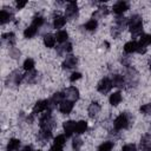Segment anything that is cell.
Listing matches in <instances>:
<instances>
[{
	"instance_id": "1",
	"label": "cell",
	"mask_w": 151,
	"mask_h": 151,
	"mask_svg": "<svg viewBox=\"0 0 151 151\" xmlns=\"http://www.w3.org/2000/svg\"><path fill=\"white\" fill-rule=\"evenodd\" d=\"M127 25L130 27V32L132 34L133 38H137V37H142V33H143V22H142V18L137 14L132 15L129 21H127Z\"/></svg>"
},
{
	"instance_id": "40",
	"label": "cell",
	"mask_w": 151,
	"mask_h": 151,
	"mask_svg": "<svg viewBox=\"0 0 151 151\" xmlns=\"http://www.w3.org/2000/svg\"><path fill=\"white\" fill-rule=\"evenodd\" d=\"M19 151H32V147H31L29 145H26V146H24L22 149H20Z\"/></svg>"
},
{
	"instance_id": "34",
	"label": "cell",
	"mask_w": 151,
	"mask_h": 151,
	"mask_svg": "<svg viewBox=\"0 0 151 151\" xmlns=\"http://www.w3.org/2000/svg\"><path fill=\"white\" fill-rule=\"evenodd\" d=\"M140 111L144 112L145 114H151V103H150V104H146V105H144V106H142V107H140Z\"/></svg>"
},
{
	"instance_id": "13",
	"label": "cell",
	"mask_w": 151,
	"mask_h": 151,
	"mask_svg": "<svg viewBox=\"0 0 151 151\" xmlns=\"http://www.w3.org/2000/svg\"><path fill=\"white\" fill-rule=\"evenodd\" d=\"M65 24H66V18L63 15H57L53 20V27L54 28H61L65 26Z\"/></svg>"
},
{
	"instance_id": "17",
	"label": "cell",
	"mask_w": 151,
	"mask_h": 151,
	"mask_svg": "<svg viewBox=\"0 0 151 151\" xmlns=\"http://www.w3.org/2000/svg\"><path fill=\"white\" fill-rule=\"evenodd\" d=\"M86 129H87V123H86L85 120H80V122H78V123L76 124V130H74V132H76L77 134H81V133H84V132L86 131Z\"/></svg>"
},
{
	"instance_id": "28",
	"label": "cell",
	"mask_w": 151,
	"mask_h": 151,
	"mask_svg": "<svg viewBox=\"0 0 151 151\" xmlns=\"http://www.w3.org/2000/svg\"><path fill=\"white\" fill-rule=\"evenodd\" d=\"M113 147V143L112 142H104L103 144L99 145L98 151H111Z\"/></svg>"
},
{
	"instance_id": "9",
	"label": "cell",
	"mask_w": 151,
	"mask_h": 151,
	"mask_svg": "<svg viewBox=\"0 0 151 151\" xmlns=\"http://www.w3.org/2000/svg\"><path fill=\"white\" fill-rule=\"evenodd\" d=\"M63 127H64V131H65V136H66V137H71L72 133H73L74 130H76V122H73V120H67V122L64 123Z\"/></svg>"
},
{
	"instance_id": "35",
	"label": "cell",
	"mask_w": 151,
	"mask_h": 151,
	"mask_svg": "<svg viewBox=\"0 0 151 151\" xmlns=\"http://www.w3.org/2000/svg\"><path fill=\"white\" fill-rule=\"evenodd\" d=\"M81 145H83L81 139H79V138H74V139H73V149L78 150V149H79Z\"/></svg>"
},
{
	"instance_id": "8",
	"label": "cell",
	"mask_w": 151,
	"mask_h": 151,
	"mask_svg": "<svg viewBox=\"0 0 151 151\" xmlns=\"http://www.w3.org/2000/svg\"><path fill=\"white\" fill-rule=\"evenodd\" d=\"M48 105H50V101L48 100H39L34 105V107H33V113L37 114V113H40V112L46 111V109L48 107Z\"/></svg>"
},
{
	"instance_id": "29",
	"label": "cell",
	"mask_w": 151,
	"mask_h": 151,
	"mask_svg": "<svg viewBox=\"0 0 151 151\" xmlns=\"http://www.w3.org/2000/svg\"><path fill=\"white\" fill-rule=\"evenodd\" d=\"M24 70H26V71H32L33 70V67H34V61H33V59H31V58H28V59H26L25 61H24Z\"/></svg>"
},
{
	"instance_id": "37",
	"label": "cell",
	"mask_w": 151,
	"mask_h": 151,
	"mask_svg": "<svg viewBox=\"0 0 151 151\" xmlns=\"http://www.w3.org/2000/svg\"><path fill=\"white\" fill-rule=\"evenodd\" d=\"M26 4H27L26 1H18V2H17V8H18V9H21L22 7L26 6Z\"/></svg>"
},
{
	"instance_id": "14",
	"label": "cell",
	"mask_w": 151,
	"mask_h": 151,
	"mask_svg": "<svg viewBox=\"0 0 151 151\" xmlns=\"http://www.w3.org/2000/svg\"><path fill=\"white\" fill-rule=\"evenodd\" d=\"M111 81H112V86H114V87H123L124 84H125L124 78L122 76H119V74H114L112 77V80Z\"/></svg>"
},
{
	"instance_id": "20",
	"label": "cell",
	"mask_w": 151,
	"mask_h": 151,
	"mask_svg": "<svg viewBox=\"0 0 151 151\" xmlns=\"http://www.w3.org/2000/svg\"><path fill=\"white\" fill-rule=\"evenodd\" d=\"M37 78H38V72H35V71H28V73H26V74H24V79L27 81V83H34L35 80H37Z\"/></svg>"
},
{
	"instance_id": "26",
	"label": "cell",
	"mask_w": 151,
	"mask_h": 151,
	"mask_svg": "<svg viewBox=\"0 0 151 151\" xmlns=\"http://www.w3.org/2000/svg\"><path fill=\"white\" fill-rule=\"evenodd\" d=\"M51 136H52V133H51L50 130H41L40 133H39V139L44 143V142L48 140V139L51 138Z\"/></svg>"
},
{
	"instance_id": "16",
	"label": "cell",
	"mask_w": 151,
	"mask_h": 151,
	"mask_svg": "<svg viewBox=\"0 0 151 151\" xmlns=\"http://www.w3.org/2000/svg\"><path fill=\"white\" fill-rule=\"evenodd\" d=\"M110 104L113 105V106H117L120 101H122V93L120 92H114L110 96Z\"/></svg>"
},
{
	"instance_id": "15",
	"label": "cell",
	"mask_w": 151,
	"mask_h": 151,
	"mask_svg": "<svg viewBox=\"0 0 151 151\" xmlns=\"http://www.w3.org/2000/svg\"><path fill=\"white\" fill-rule=\"evenodd\" d=\"M55 41H57V40H55V37H53V35H51V34H46V35L44 37V44H45V46L48 47V48L54 47Z\"/></svg>"
},
{
	"instance_id": "5",
	"label": "cell",
	"mask_w": 151,
	"mask_h": 151,
	"mask_svg": "<svg viewBox=\"0 0 151 151\" xmlns=\"http://www.w3.org/2000/svg\"><path fill=\"white\" fill-rule=\"evenodd\" d=\"M65 94V98L67 100H71V101H76L79 99V91L78 88H76L74 86H71V87H67L64 92Z\"/></svg>"
},
{
	"instance_id": "11",
	"label": "cell",
	"mask_w": 151,
	"mask_h": 151,
	"mask_svg": "<svg viewBox=\"0 0 151 151\" xmlns=\"http://www.w3.org/2000/svg\"><path fill=\"white\" fill-rule=\"evenodd\" d=\"M77 63H78V60H77L76 57H73V55H67L66 59H65L64 63H63V67H64V68H72V67H74V66L77 65Z\"/></svg>"
},
{
	"instance_id": "21",
	"label": "cell",
	"mask_w": 151,
	"mask_h": 151,
	"mask_svg": "<svg viewBox=\"0 0 151 151\" xmlns=\"http://www.w3.org/2000/svg\"><path fill=\"white\" fill-rule=\"evenodd\" d=\"M19 145H20V140L12 138V139H9V142L7 144V151H15L19 147Z\"/></svg>"
},
{
	"instance_id": "12",
	"label": "cell",
	"mask_w": 151,
	"mask_h": 151,
	"mask_svg": "<svg viewBox=\"0 0 151 151\" xmlns=\"http://www.w3.org/2000/svg\"><path fill=\"white\" fill-rule=\"evenodd\" d=\"M138 50V42L132 40V41H129L124 45V51L126 53H132V52H137Z\"/></svg>"
},
{
	"instance_id": "38",
	"label": "cell",
	"mask_w": 151,
	"mask_h": 151,
	"mask_svg": "<svg viewBox=\"0 0 151 151\" xmlns=\"http://www.w3.org/2000/svg\"><path fill=\"white\" fill-rule=\"evenodd\" d=\"M140 147H142V151H151V144L144 145V146H140Z\"/></svg>"
},
{
	"instance_id": "19",
	"label": "cell",
	"mask_w": 151,
	"mask_h": 151,
	"mask_svg": "<svg viewBox=\"0 0 151 151\" xmlns=\"http://www.w3.org/2000/svg\"><path fill=\"white\" fill-rule=\"evenodd\" d=\"M37 31H38V27H35V26H33V25H31L29 27H27L25 31H24V35H25V38H33L35 34H37Z\"/></svg>"
},
{
	"instance_id": "23",
	"label": "cell",
	"mask_w": 151,
	"mask_h": 151,
	"mask_svg": "<svg viewBox=\"0 0 151 151\" xmlns=\"http://www.w3.org/2000/svg\"><path fill=\"white\" fill-rule=\"evenodd\" d=\"M67 38H68V34H67V32L66 31H59V32H57V34H55V40L58 41V42H65L66 40H67Z\"/></svg>"
},
{
	"instance_id": "18",
	"label": "cell",
	"mask_w": 151,
	"mask_h": 151,
	"mask_svg": "<svg viewBox=\"0 0 151 151\" xmlns=\"http://www.w3.org/2000/svg\"><path fill=\"white\" fill-rule=\"evenodd\" d=\"M99 111H100V105L98 103L93 101V103L90 104V106H88V114H90V117H94Z\"/></svg>"
},
{
	"instance_id": "3",
	"label": "cell",
	"mask_w": 151,
	"mask_h": 151,
	"mask_svg": "<svg viewBox=\"0 0 151 151\" xmlns=\"http://www.w3.org/2000/svg\"><path fill=\"white\" fill-rule=\"evenodd\" d=\"M77 15H78V5L76 1H70L65 11V18L68 20H72L77 18Z\"/></svg>"
},
{
	"instance_id": "39",
	"label": "cell",
	"mask_w": 151,
	"mask_h": 151,
	"mask_svg": "<svg viewBox=\"0 0 151 151\" xmlns=\"http://www.w3.org/2000/svg\"><path fill=\"white\" fill-rule=\"evenodd\" d=\"M51 151H63V149H61V146H57V145H53V146L51 147Z\"/></svg>"
},
{
	"instance_id": "41",
	"label": "cell",
	"mask_w": 151,
	"mask_h": 151,
	"mask_svg": "<svg viewBox=\"0 0 151 151\" xmlns=\"http://www.w3.org/2000/svg\"><path fill=\"white\" fill-rule=\"evenodd\" d=\"M149 66H150V70H151V58L149 59Z\"/></svg>"
},
{
	"instance_id": "4",
	"label": "cell",
	"mask_w": 151,
	"mask_h": 151,
	"mask_svg": "<svg viewBox=\"0 0 151 151\" xmlns=\"http://www.w3.org/2000/svg\"><path fill=\"white\" fill-rule=\"evenodd\" d=\"M114 127L116 130H123V129H126L127 125H129V119H127V116L125 113H120L116 119H114Z\"/></svg>"
},
{
	"instance_id": "7",
	"label": "cell",
	"mask_w": 151,
	"mask_h": 151,
	"mask_svg": "<svg viewBox=\"0 0 151 151\" xmlns=\"http://www.w3.org/2000/svg\"><path fill=\"white\" fill-rule=\"evenodd\" d=\"M112 9H113V12L116 14H123L125 11L129 9V4L125 2V1H118V2H116L113 5V8Z\"/></svg>"
},
{
	"instance_id": "33",
	"label": "cell",
	"mask_w": 151,
	"mask_h": 151,
	"mask_svg": "<svg viewBox=\"0 0 151 151\" xmlns=\"http://www.w3.org/2000/svg\"><path fill=\"white\" fill-rule=\"evenodd\" d=\"M122 151H137V146L134 144H126L122 147Z\"/></svg>"
},
{
	"instance_id": "36",
	"label": "cell",
	"mask_w": 151,
	"mask_h": 151,
	"mask_svg": "<svg viewBox=\"0 0 151 151\" xmlns=\"http://www.w3.org/2000/svg\"><path fill=\"white\" fill-rule=\"evenodd\" d=\"M80 78H81V73L74 72V73H72V76L70 77V80H71V81H76V80H78V79H80Z\"/></svg>"
},
{
	"instance_id": "2",
	"label": "cell",
	"mask_w": 151,
	"mask_h": 151,
	"mask_svg": "<svg viewBox=\"0 0 151 151\" xmlns=\"http://www.w3.org/2000/svg\"><path fill=\"white\" fill-rule=\"evenodd\" d=\"M39 125H40V129H41V130H50V131H51V129H52V126H53V120H52V118H51V112H50V111L45 112V113L41 116L40 122H39Z\"/></svg>"
},
{
	"instance_id": "24",
	"label": "cell",
	"mask_w": 151,
	"mask_h": 151,
	"mask_svg": "<svg viewBox=\"0 0 151 151\" xmlns=\"http://www.w3.org/2000/svg\"><path fill=\"white\" fill-rule=\"evenodd\" d=\"M71 51H72V44H70V42H66V44L58 47V53L59 54H66Z\"/></svg>"
},
{
	"instance_id": "22",
	"label": "cell",
	"mask_w": 151,
	"mask_h": 151,
	"mask_svg": "<svg viewBox=\"0 0 151 151\" xmlns=\"http://www.w3.org/2000/svg\"><path fill=\"white\" fill-rule=\"evenodd\" d=\"M11 19H12V14L9 12H7L6 9H1V12H0V22L1 24H6Z\"/></svg>"
},
{
	"instance_id": "43",
	"label": "cell",
	"mask_w": 151,
	"mask_h": 151,
	"mask_svg": "<svg viewBox=\"0 0 151 151\" xmlns=\"http://www.w3.org/2000/svg\"><path fill=\"white\" fill-rule=\"evenodd\" d=\"M37 151H41V150H37Z\"/></svg>"
},
{
	"instance_id": "31",
	"label": "cell",
	"mask_w": 151,
	"mask_h": 151,
	"mask_svg": "<svg viewBox=\"0 0 151 151\" xmlns=\"http://www.w3.org/2000/svg\"><path fill=\"white\" fill-rule=\"evenodd\" d=\"M14 33H12V32H9V33H5V34H2V40H7V41H9V44H13L14 42Z\"/></svg>"
},
{
	"instance_id": "6",
	"label": "cell",
	"mask_w": 151,
	"mask_h": 151,
	"mask_svg": "<svg viewBox=\"0 0 151 151\" xmlns=\"http://www.w3.org/2000/svg\"><path fill=\"white\" fill-rule=\"evenodd\" d=\"M97 88H98V91H99L100 93H107V92L112 88V81H111L109 78H104V79H101V80L99 81Z\"/></svg>"
},
{
	"instance_id": "25",
	"label": "cell",
	"mask_w": 151,
	"mask_h": 151,
	"mask_svg": "<svg viewBox=\"0 0 151 151\" xmlns=\"http://www.w3.org/2000/svg\"><path fill=\"white\" fill-rule=\"evenodd\" d=\"M64 98H65V94H64V93H61V92H57V93L53 94L51 101H52L53 104H60L61 101H64Z\"/></svg>"
},
{
	"instance_id": "10",
	"label": "cell",
	"mask_w": 151,
	"mask_h": 151,
	"mask_svg": "<svg viewBox=\"0 0 151 151\" xmlns=\"http://www.w3.org/2000/svg\"><path fill=\"white\" fill-rule=\"evenodd\" d=\"M72 109H73V101L67 100V99L64 100V101H61L60 105H59L60 112H61V113H65V114H68V113L72 111Z\"/></svg>"
},
{
	"instance_id": "27",
	"label": "cell",
	"mask_w": 151,
	"mask_h": 151,
	"mask_svg": "<svg viewBox=\"0 0 151 151\" xmlns=\"http://www.w3.org/2000/svg\"><path fill=\"white\" fill-rule=\"evenodd\" d=\"M97 26H98V22H97L96 19H91V20H88V21L84 25V27H85L87 31H94V29L97 28Z\"/></svg>"
},
{
	"instance_id": "32",
	"label": "cell",
	"mask_w": 151,
	"mask_h": 151,
	"mask_svg": "<svg viewBox=\"0 0 151 151\" xmlns=\"http://www.w3.org/2000/svg\"><path fill=\"white\" fill-rule=\"evenodd\" d=\"M42 24H44V18H42V17H34V19H33V21H32V25H33V26L40 27Z\"/></svg>"
},
{
	"instance_id": "30",
	"label": "cell",
	"mask_w": 151,
	"mask_h": 151,
	"mask_svg": "<svg viewBox=\"0 0 151 151\" xmlns=\"http://www.w3.org/2000/svg\"><path fill=\"white\" fill-rule=\"evenodd\" d=\"M65 142H66V138L64 134H59L54 138V145H57V146H63L65 144Z\"/></svg>"
},
{
	"instance_id": "42",
	"label": "cell",
	"mask_w": 151,
	"mask_h": 151,
	"mask_svg": "<svg viewBox=\"0 0 151 151\" xmlns=\"http://www.w3.org/2000/svg\"><path fill=\"white\" fill-rule=\"evenodd\" d=\"M150 45H151V35H150Z\"/></svg>"
}]
</instances>
